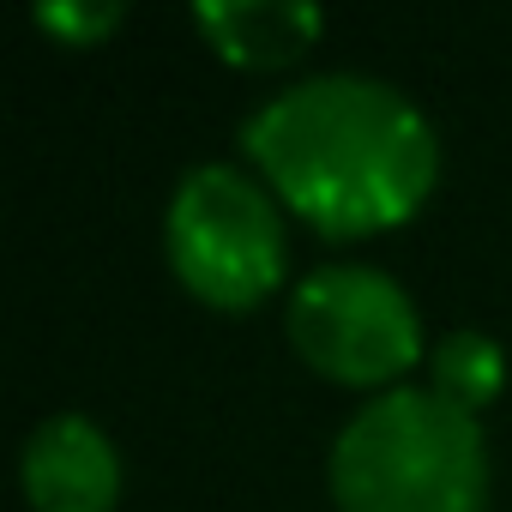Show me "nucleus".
<instances>
[{
	"label": "nucleus",
	"instance_id": "7",
	"mask_svg": "<svg viewBox=\"0 0 512 512\" xmlns=\"http://www.w3.org/2000/svg\"><path fill=\"white\" fill-rule=\"evenodd\" d=\"M428 386L440 392V398H452L458 410H488L494 398H500V386H506V356H500V344L488 338V332H476V326H452L446 338H434V350H428Z\"/></svg>",
	"mask_w": 512,
	"mask_h": 512
},
{
	"label": "nucleus",
	"instance_id": "2",
	"mask_svg": "<svg viewBox=\"0 0 512 512\" xmlns=\"http://www.w3.org/2000/svg\"><path fill=\"white\" fill-rule=\"evenodd\" d=\"M338 512H488V440L434 386L368 398L326 452Z\"/></svg>",
	"mask_w": 512,
	"mask_h": 512
},
{
	"label": "nucleus",
	"instance_id": "1",
	"mask_svg": "<svg viewBox=\"0 0 512 512\" xmlns=\"http://www.w3.org/2000/svg\"><path fill=\"white\" fill-rule=\"evenodd\" d=\"M241 157L326 241L410 223L440 187V133L374 73H308L241 121Z\"/></svg>",
	"mask_w": 512,
	"mask_h": 512
},
{
	"label": "nucleus",
	"instance_id": "4",
	"mask_svg": "<svg viewBox=\"0 0 512 512\" xmlns=\"http://www.w3.org/2000/svg\"><path fill=\"white\" fill-rule=\"evenodd\" d=\"M284 338L320 380L362 386L374 398L392 392L428 356L410 290L362 260H326L302 272L290 284Z\"/></svg>",
	"mask_w": 512,
	"mask_h": 512
},
{
	"label": "nucleus",
	"instance_id": "8",
	"mask_svg": "<svg viewBox=\"0 0 512 512\" xmlns=\"http://www.w3.org/2000/svg\"><path fill=\"white\" fill-rule=\"evenodd\" d=\"M121 19H127L121 0H37L31 7V25L61 49H103L121 31Z\"/></svg>",
	"mask_w": 512,
	"mask_h": 512
},
{
	"label": "nucleus",
	"instance_id": "5",
	"mask_svg": "<svg viewBox=\"0 0 512 512\" xmlns=\"http://www.w3.org/2000/svg\"><path fill=\"white\" fill-rule=\"evenodd\" d=\"M19 482H25L31 512H115L121 506V452L97 416L61 410L25 434Z\"/></svg>",
	"mask_w": 512,
	"mask_h": 512
},
{
	"label": "nucleus",
	"instance_id": "3",
	"mask_svg": "<svg viewBox=\"0 0 512 512\" xmlns=\"http://www.w3.org/2000/svg\"><path fill=\"white\" fill-rule=\"evenodd\" d=\"M163 253L193 302L217 314H247L272 302L290 278L284 205L241 163H193L169 193Z\"/></svg>",
	"mask_w": 512,
	"mask_h": 512
},
{
	"label": "nucleus",
	"instance_id": "6",
	"mask_svg": "<svg viewBox=\"0 0 512 512\" xmlns=\"http://www.w3.org/2000/svg\"><path fill=\"white\" fill-rule=\"evenodd\" d=\"M193 25L217 49V61L247 73H278L320 43L326 13L314 0H199Z\"/></svg>",
	"mask_w": 512,
	"mask_h": 512
}]
</instances>
